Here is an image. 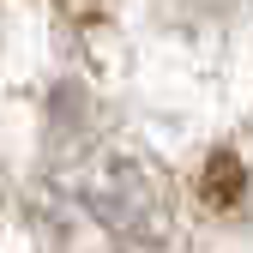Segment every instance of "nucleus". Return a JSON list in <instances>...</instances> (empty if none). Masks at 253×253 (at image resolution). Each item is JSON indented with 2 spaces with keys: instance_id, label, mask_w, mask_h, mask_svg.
<instances>
[{
  "instance_id": "f257e3e1",
  "label": "nucleus",
  "mask_w": 253,
  "mask_h": 253,
  "mask_svg": "<svg viewBox=\"0 0 253 253\" xmlns=\"http://www.w3.org/2000/svg\"><path fill=\"white\" fill-rule=\"evenodd\" d=\"M30 229L42 253H163L169 181L133 151H73L30 193Z\"/></svg>"
}]
</instances>
